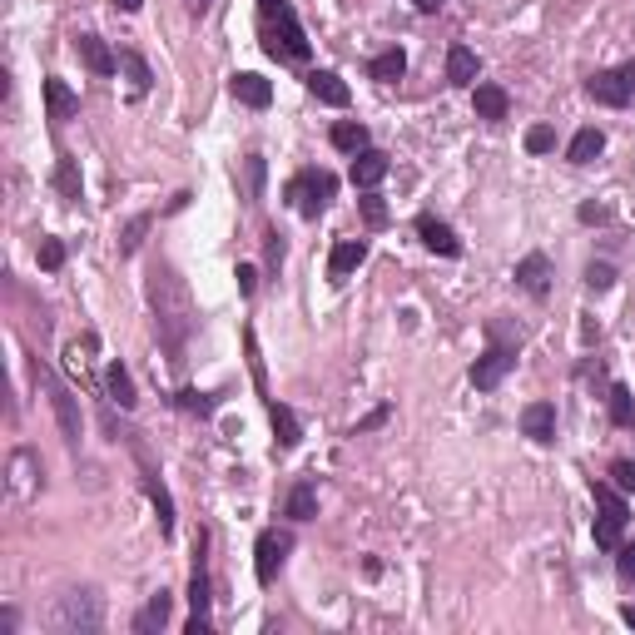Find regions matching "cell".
<instances>
[{
  "label": "cell",
  "instance_id": "cell-1",
  "mask_svg": "<svg viewBox=\"0 0 635 635\" xmlns=\"http://www.w3.org/2000/svg\"><path fill=\"white\" fill-rule=\"evenodd\" d=\"M149 303H154L159 343H164L169 363L179 368L184 363V348H189V333H194V303H189V288L179 283L174 263H154L149 268Z\"/></svg>",
  "mask_w": 635,
  "mask_h": 635
},
{
  "label": "cell",
  "instance_id": "cell-2",
  "mask_svg": "<svg viewBox=\"0 0 635 635\" xmlns=\"http://www.w3.org/2000/svg\"><path fill=\"white\" fill-rule=\"evenodd\" d=\"M258 30H263V50H268L273 60H283V65H303V60L313 55L308 30L298 25V10H293V5H283L278 15H258Z\"/></svg>",
  "mask_w": 635,
  "mask_h": 635
},
{
  "label": "cell",
  "instance_id": "cell-3",
  "mask_svg": "<svg viewBox=\"0 0 635 635\" xmlns=\"http://www.w3.org/2000/svg\"><path fill=\"white\" fill-rule=\"evenodd\" d=\"M591 497H596V546L601 551H616L626 541V526H631V507H626V492L616 482H591Z\"/></svg>",
  "mask_w": 635,
  "mask_h": 635
},
{
  "label": "cell",
  "instance_id": "cell-4",
  "mask_svg": "<svg viewBox=\"0 0 635 635\" xmlns=\"http://www.w3.org/2000/svg\"><path fill=\"white\" fill-rule=\"evenodd\" d=\"M338 194V174L333 169H298L288 184H283V199L303 214V219H318Z\"/></svg>",
  "mask_w": 635,
  "mask_h": 635
},
{
  "label": "cell",
  "instance_id": "cell-5",
  "mask_svg": "<svg viewBox=\"0 0 635 635\" xmlns=\"http://www.w3.org/2000/svg\"><path fill=\"white\" fill-rule=\"evenodd\" d=\"M55 626H60V631H100V626H105V606H100V596H95L90 586L65 591V596L55 601Z\"/></svg>",
  "mask_w": 635,
  "mask_h": 635
},
{
  "label": "cell",
  "instance_id": "cell-6",
  "mask_svg": "<svg viewBox=\"0 0 635 635\" xmlns=\"http://www.w3.org/2000/svg\"><path fill=\"white\" fill-rule=\"evenodd\" d=\"M586 95H591L596 105H606V110L635 105V60L616 65V70H596V75L586 80Z\"/></svg>",
  "mask_w": 635,
  "mask_h": 635
},
{
  "label": "cell",
  "instance_id": "cell-7",
  "mask_svg": "<svg viewBox=\"0 0 635 635\" xmlns=\"http://www.w3.org/2000/svg\"><path fill=\"white\" fill-rule=\"evenodd\" d=\"M516 348L521 343H502V338H487V348H482V358L472 363V387L477 392H497L507 373L516 368Z\"/></svg>",
  "mask_w": 635,
  "mask_h": 635
},
{
  "label": "cell",
  "instance_id": "cell-8",
  "mask_svg": "<svg viewBox=\"0 0 635 635\" xmlns=\"http://www.w3.org/2000/svg\"><path fill=\"white\" fill-rule=\"evenodd\" d=\"M288 551H293V531H278V526L258 531V541H254V576H258V586H273V581H278V571H283Z\"/></svg>",
  "mask_w": 635,
  "mask_h": 635
},
{
  "label": "cell",
  "instance_id": "cell-9",
  "mask_svg": "<svg viewBox=\"0 0 635 635\" xmlns=\"http://www.w3.org/2000/svg\"><path fill=\"white\" fill-rule=\"evenodd\" d=\"M40 382H45V392H50V407H55V417H60V432H65V442H70V447H80L85 427H80V407H75L70 387L55 378L50 368H40Z\"/></svg>",
  "mask_w": 635,
  "mask_h": 635
},
{
  "label": "cell",
  "instance_id": "cell-10",
  "mask_svg": "<svg viewBox=\"0 0 635 635\" xmlns=\"http://www.w3.org/2000/svg\"><path fill=\"white\" fill-rule=\"evenodd\" d=\"M417 239H422V249H427V254L462 258V239H457V229H452L447 219H437V214H417Z\"/></svg>",
  "mask_w": 635,
  "mask_h": 635
},
{
  "label": "cell",
  "instance_id": "cell-11",
  "mask_svg": "<svg viewBox=\"0 0 635 635\" xmlns=\"http://www.w3.org/2000/svg\"><path fill=\"white\" fill-rule=\"evenodd\" d=\"M75 55H80V65H85L90 75H100V80H110V75L120 70V55H115L95 30H80V35H75Z\"/></svg>",
  "mask_w": 635,
  "mask_h": 635
},
{
  "label": "cell",
  "instance_id": "cell-12",
  "mask_svg": "<svg viewBox=\"0 0 635 635\" xmlns=\"http://www.w3.org/2000/svg\"><path fill=\"white\" fill-rule=\"evenodd\" d=\"M368 263V239H338L333 244V254H328V283L333 288H343L358 268Z\"/></svg>",
  "mask_w": 635,
  "mask_h": 635
},
{
  "label": "cell",
  "instance_id": "cell-13",
  "mask_svg": "<svg viewBox=\"0 0 635 635\" xmlns=\"http://www.w3.org/2000/svg\"><path fill=\"white\" fill-rule=\"evenodd\" d=\"M303 85H308V95H313L318 105H328V110H348V100H353V90L343 85L338 70H308Z\"/></svg>",
  "mask_w": 635,
  "mask_h": 635
},
{
  "label": "cell",
  "instance_id": "cell-14",
  "mask_svg": "<svg viewBox=\"0 0 635 635\" xmlns=\"http://www.w3.org/2000/svg\"><path fill=\"white\" fill-rule=\"evenodd\" d=\"M229 95H234L244 110H268V105H273V80H263L254 70H234V75H229Z\"/></svg>",
  "mask_w": 635,
  "mask_h": 635
},
{
  "label": "cell",
  "instance_id": "cell-15",
  "mask_svg": "<svg viewBox=\"0 0 635 635\" xmlns=\"http://www.w3.org/2000/svg\"><path fill=\"white\" fill-rule=\"evenodd\" d=\"M75 115H80V95L60 75H50L45 80V120H50V129H60L65 120H75Z\"/></svg>",
  "mask_w": 635,
  "mask_h": 635
},
{
  "label": "cell",
  "instance_id": "cell-16",
  "mask_svg": "<svg viewBox=\"0 0 635 635\" xmlns=\"http://www.w3.org/2000/svg\"><path fill=\"white\" fill-rule=\"evenodd\" d=\"M521 432L536 447H551L556 442V402H526L521 407Z\"/></svg>",
  "mask_w": 635,
  "mask_h": 635
},
{
  "label": "cell",
  "instance_id": "cell-17",
  "mask_svg": "<svg viewBox=\"0 0 635 635\" xmlns=\"http://www.w3.org/2000/svg\"><path fill=\"white\" fill-rule=\"evenodd\" d=\"M472 110H477V120H487V125H502L511 115V95L502 85H492V80H482V85H472Z\"/></svg>",
  "mask_w": 635,
  "mask_h": 635
},
{
  "label": "cell",
  "instance_id": "cell-18",
  "mask_svg": "<svg viewBox=\"0 0 635 635\" xmlns=\"http://www.w3.org/2000/svg\"><path fill=\"white\" fill-rule=\"evenodd\" d=\"M263 407H268V422H273V437H278V452H293V447L303 442V422H298V412H293L288 402H278V397H268Z\"/></svg>",
  "mask_w": 635,
  "mask_h": 635
},
{
  "label": "cell",
  "instance_id": "cell-19",
  "mask_svg": "<svg viewBox=\"0 0 635 635\" xmlns=\"http://www.w3.org/2000/svg\"><path fill=\"white\" fill-rule=\"evenodd\" d=\"M516 288L531 293V298H546L551 293V258L546 254H526L516 263Z\"/></svg>",
  "mask_w": 635,
  "mask_h": 635
},
{
  "label": "cell",
  "instance_id": "cell-20",
  "mask_svg": "<svg viewBox=\"0 0 635 635\" xmlns=\"http://www.w3.org/2000/svg\"><path fill=\"white\" fill-rule=\"evenodd\" d=\"M387 169H392V159L368 144L363 154H353V174L348 179H353V189H378L382 179H387Z\"/></svg>",
  "mask_w": 635,
  "mask_h": 635
},
{
  "label": "cell",
  "instance_id": "cell-21",
  "mask_svg": "<svg viewBox=\"0 0 635 635\" xmlns=\"http://www.w3.org/2000/svg\"><path fill=\"white\" fill-rule=\"evenodd\" d=\"M477 75H482L477 50H472V45H452V50H447V85L472 90V85H477Z\"/></svg>",
  "mask_w": 635,
  "mask_h": 635
},
{
  "label": "cell",
  "instance_id": "cell-22",
  "mask_svg": "<svg viewBox=\"0 0 635 635\" xmlns=\"http://www.w3.org/2000/svg\"><path fill=\"white\" fill-rule=\"evenodd\" d=\"M139 482H144V497H149L154 511H159V531L174 536V497H169V487L159 482V472H154L149 462H144V477H139Z\"/></svg>",
  "mask_w": 635,
  "mask_h": 635
},
{
  "label": "cell",
  "instance_id": "cell-23",
  "mask_svg": "<svg viewBox=\"0 0 635 635\" xmlns=\"http://www.w3.org/2000/svg\"><path fill=\"white\" fill-rule=\"evenodd\" d=\"M169 616H174V596L169 591H154L149 601H144V611L134 616V635H154L169 626Z\"/></svg>",
  "mask_w": 635,
  "mask_h": 635
},
{
  "label": "cell",
  "instance_id": "cell-24",
  "mask_svg": "<svg viewBox=\"0 0 635 635\" xmlns=\"http://www.w3.org/2000/svg\"><path fill=\"white\" fill-rule=\"evenodd\" d=\"M50 184H55V194H60V199H70V204L85 194V179H80V159H75L70 149H60V154H55V179H50Z\"/></svg>",
  "mask_w": 635,
  "mask_h": 635
},
{
  "label": "cell",
  "instance_id": "cell-25",
  "mask_svg": "<svg viewBox=\"0 0 635 635\" xmlns=\"http://www.w3.org/2000/svg\"><path fill=\"white\" fill-rule=\"evenodd\" d=\"M105 392H110V402H120V412H134L139 407V392H134V378H129V368L115 358L110 368H105Z\"/></svg>",
  "mask_w": 635,
  "mask_h": 635
},
{
  "label": "cell",
  "instance_id": "cell-26",
  "mask_svg": "<svg viewBox=\"0 0 635 635\" xmlns=\"http://www.w3.org/2000/svg\"><path fill=\"white\" fill-rule=\"evenodd\" d=\"M328 144L343 149V154H363L373 144V134H368V125H358V120H338V125L328 129Z\"/></svg>",
  "mask_w": 635,
  "mask_h": 635
},
{
  "label": "cell",
  "instance_id": "cell-27",
  "mask_svg": "<svg viewBox=\"0 0 635 635\" xmlns=\"http://www.w3.org/2000/svg\"><path fill=\"white\" fill-rule=\"evenodd\" d=\"M283 516L288 521H313L318 516V487L303 477V482H293V492H288V502H283Z\"/></svg>",
  "mask_w": 635,
  "mask_h": 635
},
{
  "label": "cell",
  "instance_id": "cell-28",
  "mask_svg": "<svg viewBox=\"0 0 635 635\" xmlns=\"http://www.w3.org/2000/svg\"><path fill=\"white\" fill-rule=\"evenodd\" d=\"M407 75V55H402V45H392V50H382L368 60V80H378V85H392V80H402Z\"/></svg>",
  "mask_w": 635,
  "mask_h": 635
},
{
  "label": "cell",
  "instance_id": "cell-29",
  "mask_svg": "<svg viewBox=\"0 0 635 635\" xmlns=\"http://www.w3.org/2000/svg\"><path fill=\"white\" fill-rule=\"evenodd\" d=\"M120 65H125V75H129V95H134V100H144V95H149V85H154L149 60H144L139 50H120Z\"/></svg>",
  "mask_w": 635,
  "mask_h": 635
},
{
  "label": "cell",
  "instance_id": "cell-30",
  "mask_svg": "<svg viewBox=\"0 0 635 635\" xmlns=\"http://www.w3.org/2000/svg\"><path fill=\"white\" fill-rule=\"evenodd\" d=\"M601 149H606V134H601L596 125H586V129H576V139H571L566 159H571V164H591Z\"/></svg>",
  "mask_w": 635,
  "mask_h": 635
},
{
  "label": "cell",
  "instance_id": "cell-31",
  "mask_svg": "<svg viewBox=\"0 0 635 635\" xmlns=\"http://www.w3.org/2000/svg\"><path fill=\"white\" fill-rule=\"evenodd\" d=\"M606 407H611V422H616V427H635V392L626 382H611Z\"/></svg>",
  "mask_w": 635,
  "mask_h": 635
},
{
  "label": "cell",
  "instance_id": "cell-32",
  "mask_svg": "<svg viewBox=\"0 0 635 635\" xmlns=\"http://www.w3.org/2000/svg\"><path fill=\"white\" fill-rule=\"evenodd\" d=\"M174 407H184V412H194V417H214V412H219V397H209V392H199V387H179V392H174Z\"/></svg>",
  "mask_w": 635,
  "mask_h": 635
},
{
  "label": "cell",
  "instance_id": "cell-33",
  "mask_svg": "<svg viewBox=\"0 0 635 635\" xmlns=\"http://www.w3.org/2000/svg\"><path fill=\"white\" fill-rule=\"evenodd\" d=\"M263 179H268L263 154H244V199H249V204H258V199H263Z\"/></svg>",
  "mask_w": 635,
  "mask_h": 635
},
{
  "label": "cell",
  "instance_id": "cell-34",
  "mask_svg": "<svg viewBox=\"0 0 635 635\" xmlns=\"http://www.w3.org/2000/svg\"><path fill=\"white\" fill-rule=\"evenodd\" d=\"M149 224H154V214H134V219H129V224H125V234H120V258L139 254V244H144Z\"/></svg>",
  "mask_w": 635,
  "mask_h": 635
},
{
  "label": "cell",
  "instance_id": "cell-35",
  "mask_svg": "<svg viewBox=\"0 0 635 635\" xmlns=\"http://www.w3.org/2000/svg\"><path fill=\"white\" fill-rule=\"evenodd\" d=\"M10 472H15V492H20V497H30V492H35V477H30V472H40V462H35V452H15V462H10Z\"/></svg>",
  "mask_w": 635,
  "mask_h": 635
},
{
  "label": "cell",
  "instance_id": "cell-36",
  "mask_svg": "<svg viewBox=\"0 0 635 635\" xmlns=\"http://www.w3.org/2000/svg\"><path fill=\"white\" fill-rule=\"evenodd\" d=\"M65 254H70V249H65V239H55V234H45V239H40V268H45V273H60V268H65Z\"/></svg>",
  "mask_w": 635,
  "mask_h": 635
},
{
  "label": "cell",
  "instance_id": "cell-37",
  "mask_svg": "<svg viewBox=\"0 0 635 635\" xmlns=\"http://www.w3.org/2000/svg\"><path fill=\"white\" fill-rule=\"evenodd\" d=\"M244 353H249V373H254L258 397L268 402V373H263V358H258V338H254V328H244Z\"/></svg>",
  "mask_w": 635,
  "mask_h": 635
},
{
  "label": "cell",
  "instance_id": "cell-38",
  "mask_svg": "<svg viewBox=\"0 0 635 635\" xmlns=\"http://www.w3.org/2000/svg\"><path fill=\"white\" fill-rule=\"evenodd\" d=\"M283 258H288L283 234H278V229H263V268H268V273H278V268H283Z\"/></svg>",
  "mask_w": 635,
  "mask_h": 635
},
{
  "label": "cell",
  "instance_id": "cell-39",
  "mask_svg": "<svg viewBox=\"0 0 635 635\" xmlns=\"http://www.w3.org/2000/svg\"><path fill=\"white\" fill-rule=\"evenodd\" d=\"M358 209H363V219H368V229H387V204H382L373 189H363V199H358Z\"/></svg>",
  "mask_w": 635,
  "mask_h": 635
},
{
  "label": "cell",
  "instance_id": "cell-40",
  "mask_svg": "<svg viewBox=\"0 0 635 635\" xmlns=\"http://www.w3.org/2000/svg\"><path fill=\"white\" fill-rule=\"evenodd\" d=\"M556 149V129L551 125H531L526 129V154H551Z\"/></svg>",
  "mask_w": 635,
  "mask_h": 635
},
{
  "label": "cell",
  "instance_id": "cell-41",
  "mask_svg": "<svg viewBox=\"0 0 635 635\" xmlns=\"http://www.w3.org/2000/svg\"><path fill=\"white\" fill-rule=\"evenodd\" d=\"M387 422H392V402L373 407V412H368V417H363V422H358V427L348 432V437H368V432H378V427H387Z\"/></svg>",
  "mask_w": 635,
  "mask_h": 635
},
{
  "label": "cell",
  "instance_id": "cell-42",
  "mask_svg": "<svg viewBox=\"0 0 635 635\" xmlns=\"http://www.w3.org/2000/svg\"><path fill=\"white\" fill-rule=\"evenodd\" d=\"M616 576H621V586H635V541L616 546Z\"/></svg>",
  "mask_w": 635,
  "mask_h": 635
},
{
  "label": "cell",
  "instance_id": "cell-43",
  "mask_svg": "<svg viewBox=\"0 0 635 635\" xmlns=\"http://www.w3.org/2000/svg\"><path fill=\"white\" fill-rule=\"evenodd\" d=\"M611 283H616V268L611 263H586V288L591 293H606Z\"/></svg>",
  "mask_w": 635,
  "mask_h": 635
},
{
  "label": "cell",
  "instance_id": "cell-44",
  "mask_svg": "<svg viewBox=\"0 0 635 635\" xmlns=\"http://www.w3.org/2000/svg\"><path fill=\"white\" fill-rule=\"evenodd\" d=\"M611 482H616L626 497H635V462H626V457H621V462H611Z\"/></svg>",
  "mask_w": 635,
  "mask_h": 635
},
{
  "label": "cell",
  "instance_id": "cell-45",
  "mask_svg": "<svg viewBox=\"0 0 635 635\" xmlns=\"http://www.w3.org/2000/svg\"><path fill=\"white\" fill-rule=\"evenodd\" d=\"M576 219H581L586 229H591V224H611V209H606V204H581Z\"/></svg>",
  "mask_w": 635,
  "mask_h": 635
},
{
  "label": "cell",
  "instance_id": "cell-46",
  "mask_svg": "<svg viewBox=\"0 0 635 635\" xmlns=\"http://www.w3.org/2000/svg\"><path fill=\"white\" fill-rule=\"evenodd\" d=\"M234 278H239V293H244V298H254V293H258V268H254V263H239V268H234Z\"/></svg>",
  "mask_w": 635,
  "mask_h": 635
},
{
  "label": "cell",
  "instance_id": "cell-47",
  "mask_svg": "<svg viewBox=\"0 0 635 635\" xmlns=\"http://www.w3.org/2000/svg\"><path fill=\"white\" fill-rule=\"evenodd\" d=\"M184 635H214V616H199V611H194V616L184 621Z\"/></svg>",
  "mask_w": 635,
  "mask_h": 635
},
{
  "label": "cell",
  "instance_id": "cell-48",
  "mask_svg": "<svg viewBox=\"0 0 635 635\" xmlns=\"http://www.w3.org/2000/svg\"><path fill=\"white\" fill-rule=\"evenodd\" d=\"M596 338H601V323H596V318H591V313H586V318H581V343H586V348H591V343H596Z\"/></svg>",
  "mask_w": 635,
  "mask_h": 635
},
{
  "label": "cell",
  "instance_id": "cell-49",
  "mask_svg": "<svg viewBox=\"0 0 635 635\" xmlns=\"http://www.w3.org/2000/svg\"><path fill=\"white\" fill-rule=\"evenodd\" d=\"M15 626H20V616H15V606H5L0 611V635H15Z\"/></svg>",
  "mask_w": 635,
  "mask_h": 635
},
{
  "label": "cell",
  "instance_id": "cell-50",
  "mask_svg": "<svg viewBox=\"0 0 635 635\" xmlns=\"http://www.w3.org/2000/svg\"><path fill=\"white\" fill-rule=\"evenodd\" d=\"M184 10H189V15H209V10H214V0H184Z\"/></svg>",
  "mask_w": 635,
  "mask_h": 635
},
{
  "label": "cell",
  "instance_id": "cell-51",
  "mask_svg": "<svg viewBox=\"0 0 635 635\" xmlns=\"http://www.w3.org/2000/svg\"><path fill=\"white\" fill-rule=\"evenodd\" d=\"M283 5H288V0H258V15H278Z\"/></svg>",
  "mask_w": 635,
  "mask_h": 635
},
{
  "label": "cell",
  "instance_id": "cell-52",
  "mask_svg": "<svg viewBox=\"0 0 635 635\" xmlns=\"http://www.w3.org/2000/svg\"><path fill=\"white\" fill-rule=\"evenodd\" d=\"M442 5H447V0H417V10H422V15H437Z\"/></svg>",
  "mask_w": 635,
  "mask_h": 635
},
{
  "label": "cell",
  "instance_id": "cell-53",
  "mask_svg": "<svg viewBox=\"0 0 635 635\" xmlns=\"http://www.w3.org/2000/svg\"><path fill=\"white\" fill-rule=\"evenodd\" d=\"M139 5H144V0H115V10H125V15H134Z\"/></svg>",
  "mask_w": 635,
  "mask_h": 635
},
{
  "label": "cell",
  "instance_id": "cell-54",
  "mask_svg": "<svg viewBox=\"0 0 635 635\" xmlns=\"http://www.w3.org/2000/svg\"><path fill=\"white\" fill-rule=\"evenodd\" d=\"M621 621H626V626H635V606H621Z\"/></svg>",
  "mask_w": 635,
  "mask_h": 635
}]
</instances>
